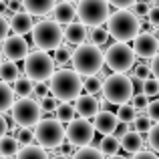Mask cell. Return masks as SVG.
I'll return each instance as SVG.
<instances>
[{"label":"cell","instance_id":"obj_1","mask_svg":"<svg viewBox=\"0 0 159 159\" xmlns=\"http://www.w3.org/2000/svg\"><path fill=\"white\" fill-rule=\"evenodd\" d=\"M48 85V95L54 97L58 103H70L81 95L83 79L73 69H58L52 73Z\"/></svg>","mask_w":159,"mask_h":159},{"label":"cell","instance_id":"obj_2","mask_svg":"<svg viewBox=\"0 0 159 159\" xmlns=\"http://www.w3.org/2000/svg\"><path fill=\"white\" fill-rule=\"evenodd\" d=\"M73 70L79 75V77H85V79H91V77H97L99 73L103 70L105 62H103V51L93 44H81L77 47V51H73Z\"/></svg>","mask_w":159,"mask_h":159},{"label":"cell","instance_id":"obj_3","mask_svg":"<svg viewBox=\"0 0 159 159\" xmlns=\"http://www.w3.org/2000/svg\"><path fill=\"white\" fill-rule=\"evenodd\" d=\"M139 20L131 14L129 10H119V12H111L107 20V34L115 39V43H123L129 44V40H133L139 34Z\"/></svg>","mask_w":159,"mask_h":159},{"label":"cell","instance_id":"obj_4","mask_svg":"<svg viewBox=\"0 0 159 159\" xmlns=\"http://www.w3.org/2000/svg\"><path fill=\"white\" fill-rule=\"evenodd\" d=\"M30 34H32V44L36 47V51H43V52L57 51L62 44V26L51 18L36 22L32 26Z\"/></svg>","mask_w":159,"mask_h":159},{"label":"cell","instance_id":"obj_5","mask_svg":"<svg viewBox=\"0 0 159 159\" xmlns=\"http://www.w3.org/2000/svg\"><path fill=\"white\" fill-rule=\"evenodd\" d=\"M103 99L109 103V105H127L131 101L133 87H131V79L127 75H109L107 79H103Z\"/></svg>","mask_w":159,"mask_h":159},{"label":"cell","instance_id":"obj_6","mask_svg":"<svg viewBox=\"0 0 159 159\" xmlns=\"http://www.w3.org/2000/svg\"><path fill=\"white\" fill-rule=\"evenodd\" d=\"M32 137H34L36 145L43 147L44 151H47V149H58L65 143V127H62L54 117L40 119L39 123L34 125Z\"/></svg>","mask_w":159,"mask_h":159},{"label":"cell","instance_id":"obj_7","mask_svg":"<svg viewBox=\"0 0 159 159\" xmlns=\"http://www.w3.org/2000/svg\"><path fill=\"white\" fill-rule=\"evenodd\" d=\"M75 10H77L79 22L85 28H101V24H105L111 16V8L105 0H81L75 6Z\"/></svg>","mask_w":159,"mask_h":159},{"label":"cell","instance_id":"obj_8","mask_svg":"<svg viewBox=\"0 0 159 159\" xmlns=\"http://www.w3.org/2000/svg\"><path fill=\"white\" fill-rule=\"evenodd\" d=\"M54 73V62L48 52L32 51L24 58V77L32 83H47Z\"/></svg>","mask_w":159,"mask_h":159},{"label":"cell","instance_id":"obj_9","mask_svg":"<svg viewBox=\"0 0 159 159\" xmlns=\"http://www.w3.org/2000/svg\"><path fill=\"white\" fill-rule=\"evenodd\" d=\"M103 62L105 66H109V70H113V75H127V70L135 66V54L129 44L113 43L103 52Z\"/></svg>","mask_w":159,"mask_h":159},{"label":"cell","instance_id":"obj_10","mask_svg":"<svg viewBox=\"0 0 159 159\" xmlns=\"http://www.w3.org/2000/svg\"><path fill=\"white\" fill-rule=\"evenodd\" d=\"M10 117L20 129H32L40 119H43V109H40L39 101L32 97L28 99H18L10 109Z\"/></svg>","mask_w":159,"mask_h":159},{"label":"cell","instance_id":"obj_11","mask_svg":"<svg viewBox=\"0 0 159 159\" xmlns=\"http://www.w3.org/2000/svg\"><path fill=\"white\" fill-rule=\"evenodd\" d=\"M65 139L75 151H77V149H83V147H89L95 139V129H93V125H91V121L75 117L65 127Z\"/></svg>","mask_w":159,"mask_h":159},{"label":"cell","instance_id":"obj_12","mask_svg":"<svg viewBox=\"0 0 159 159\" xmlns=\"http://www.w3.org/2000/svg\"><path fill=\"white\" fill-rule=\"evenodd\" d=\"M0 52H2V58L6 57L8 62H14V65H16L18 61H24V58L28 57L30 47H28V43H26V39H24V36L8 34V39L2 43Z\"/></svg>","mask_w":159,"mask_h":159},{"label":"cell","instance_id":"obj_13","mask_svg":"<svg viewBox=\"0 0 159 159\" xmlns=\"http://www.w3.org/2000/svg\"><path fill=\"white\" fill-rule=\"evenodd\" d=\"M133 54H135V58H153L155 54L159 52V43H157V36L153 34H145V32H141V34H137L135 39H133V47H131Z\"/></svg>","mask_w":159,"mask_h":159},{"label":"cell","instance_id":"obj_14","mask_svg":"<svg viewBox=\"0 0 159 159\" xmlns=\"http://www.w3.org/2000/svg\"><path fill=\"white\" fill-rule=\"evenodd\" d=\"M87 36H89V30L77 20L62 28V40L66 43V47H81V44H85Z\"/></svg>","mask_w":159,"mask_h":159},{"label":"cell","instance_id":"obj_15","mask_svg":"<svg viewBox=\"0 0 159 159\" xmlns=\"http://www.w3.org/2000/svg\"><path fill=\"white\" fill-rule=\"evenodd\" d=\"M75 113H77L81 119H93L95 115L99 113V101L97 97H91V95H79L75 99Z\"/></svg>","mask_w":159,"mask_h":159},{"label":"cell","instance_id":"obj_16","mask_svg":"<svg viewBox=\"0 0 159 159\" xmlns=\"http://www.w3.org/2000/svg\"><path fill=\"white\" fill-rule=\"evenodd\" d=\"M117 117H115V113H111V111H99L97 115L93 117V129L97 133H101L103 137L105 135H113V131H115V127H117Z\"/></svg>","mask_w":159,"mask_h":159},{"label":"cell","instance_id":"obj_17","mask_svg":"<svg viewBox=\"0 0 159 159\" xmlns=\"http://www.w3.org/2000/svg\"><path fill=\"white\" fill-rule=\"evenodd\" d=\"M75 18H77V10H75V4L73 2H58V4H54V8H52V18L57 24H70V22H75Z\"/></svg>","mask_w":159,"mask_h":159},{"label":"cell","instance_id":"obj_18","mask_svg":"<svg viewBox=\"0 0 159 159\" xmlns=\"http://www.w3.org/2000/svg\"><path fill=\"white\" fill-rule=\"evenodd\" d=\"M8 26L14 30V34L24 36L32 30L34 24H32V16H28L26 12H16V14H12L10 18H8Z\"/></svg>","mask_w":159,"mask_h":159},{"label":"cell","instance_id":"obj_19","mask_svg":"<svg viewBox=\"0 0 159 159\" xmlns=\"http://www.w3.org/2000/svg\"><path fill=\"white\" fill-rule=\"evenodd\" d=\"M52 0H24L22 2V12H26L28 16H47L48 12H52Z\"/></svg>","mask_w":159,"mask_h":159},{"label":"cell","instance_id":"obj_20","mask_svg":"<svg viewBox=\"0 0 159 159\" xmlns=\"http://www.w3.org/2000/svg\"><path fill=\"white\" fill-rule=\"evenodd\" d=\"M119 145H121V149H123L125 153L135 155V153L143 151L145 141H143V135H139V133H135V131H127V133H125V137L119 141Z\"/></svg>","mask_w":159,"mask_h":159},{"label":"cell","instance_id":"obj_21","mask_svg":"<svg viewBox=\"0 0 159 159\" xmlns=\"http://www.w3.org/2000/svg\"><path fill=\"white\" fill-rule=\"evenodd\" d=\"M20 79V69L18 65H14V62H4L0 65V83H4V85H14L16 81Z\"/></svg>","mask_w":159,"mask_h":159},{"label":"cell","instance_id":"obj_22","mask_svg":"<svg viewBox=\"0 0 159 159\" xmlns=\"http://www.w3.org/2000/svg\"><path fill=\"white\" fill-rule=\"evenodd\" d=\"M99 151H101L103 157H113V155H119L121 151V145H119V139H115L113 135H105L99 143Z\"/></svg>","mask_w":159,"mask_h":159},{"label":"cell","instance_id":"obj_23","mask_svg":"<svg viewBox=\"0 0 159 159\" xmlns=\"http://www.w3.org/2000/svg\"><path fill=\"white\" fill-rule=\"evenodd\" d=\"M20 151L18 143H16L14 137L10 135H4L2 139H0V157L4 159H10V157H16V153Z\"/></svg>","mask_w":159,"mask_h":159},{"label":"cell","instance_id":"obj_24","mask_svg":"<svg viewBox=\"0 0 159 159\" xmlns=\"http://www.w3.org/2000/svg\"><path fill=\"white\" fill-rule=\"evenodd\" d=\"M14 159H48V153L39 145H26V147H20Z\"/></svg>","mask_w":159,"mask_h":159},{"label":"cell","instance_id":"obj_25","mask_svg":"<svg viewBox=\"0 0 159 159\" xmlns=\"http://www.w3.org/2000/svg\"><path fill=\"white\" fill-rule=\"evenodd\" d=\"M77 117V113H75V107L73 103H58L57 111H54V119L58 121V123H70V121Z\"/></svg>","mask_w":159,"mask_h":159},{"label":"cell","instance_id":"obj_26","mask_svg":"<svg viewBox=\"0 0 159 159\" xmlns=\"http://www.w3.org/2000/svg\"><path fill=\"white\" fill-rule=\"evenodd\" d=\"M32 87H34L32 81H28L26 77H20L18 81L12 85V93H14V97H18V99H28L32 95Z\"/></svg>","mask_w":159,"mask_h":159},{"label":"cell","instance_id":"obj_27","mask_svg":"<svg viewBox=\"0 0 159 159\" xmlns=\"http://www.w3.org/2000/svg\"><path fill=\"white\" fill-rule=\"evenodd\" d=\"M12 105H14V93H12V87L0 83V115L6 113V111H10Z\"/></svg>","mask_w":159,"mask_h":159},{"label":"cell","instance_id":"obj_28","mask_svg":"<svg viewBox=\"0 0 159 159\" xmlns=\"http://www.w3.org/2000/svg\"><path fill=\"white\" fill-rule=\"evenodd\" d=\"M70 58H73V48L70 47H66V44H61V47L54 51V57H52V62H54V66H61V69H65L66 65L70 62Z\"/></svg>","mask_w":159,"mask_h":159},{"label":"cell","instance_id":"obj_29","mask_svg":"<svg viewBox=\"0 0 159 159\" xmlns=\"http://www.w3.org/2000/svg\"><path fill=\"white\" fill-rule=\"evenodd\" d=\"M131 127L133 129H129V131H135V133H139V135H143V133H149V129L153 127V123L149 121V117L145 115V113H137V117L131 123Z\"/></svg>","mask_w":159,"mask_h":159},{"label":"cell","instance_id":"obj_30","mask_svg":"<svg viewBox=\"0 0 159 159\" xmlns=\"http://www.w3.org/2000/svg\"><path fill=\"white\" fill-rule=\"evenodd\" d=\"M115 117H117V121L119 123H125V125H131L133 121H135V117H137V113H135V109H133L131 105H121L119 109H117V113H115Z\"/></svg>","mask_w":159,"mask_h":159},{"label":"cell","instance_id":"obj_31","mask_svg":"<svg viewBox=\"0 0 159 159\" xmlns=\"http://www.w3.org/2000/svg\"><path fill=\"white\" fill-rule=\"evenodd\" d=\"M87 39L91 40L89 44H93V47H103V44H107L109 43V34H107V30L105 28H91V32H89V36H87Z\"/></svg>","mask_w":159,"mask_h":159},{"label":"cell","instance_id":"obj_32","mask_svg":"<svg viewBox=\"0 0 159 159\" xmlns=\"http://www.w3.org/2000/svg\"><path fill=\"white\" fill-rule=\"evenodd\" d=\"M70 159H105V157L101 155V151H99L97 147L89 145V147L77 149V151L73 153V157H70Z\"/></svg>","mask_w":159,"mask_h":159},{"label":"cell","instance_id":"obj_33","mask_svg":"<svg viewBox=\"0 0 159 159\" xmlns=\"http://www.w3.org/2000/svg\"><path fill=\"white\" fill-rule=\"evenodd\" d=\"M83 89H85V95H91V97H95L97 93H101L103 81H101L99 77H91V79H87V81L83 83Z\"/></svg>","mask_w":159,"mask_h":159},{"label":"cell","instance_id":"obj_34","mask_svg":"<svg viewBox=\"0 0 159 159\" xmlns=\"http://www.w3.org/2000/svg\"><path fill=\"white\" fill-rule=\"evenodd\" d=\"M147 145L151 147V153L159 155V123H155L147 133Z\"/></svg>","mask_w":159,"mask_h":159},{"label":"cell","instance_id":"obj_35","mask_svg":"<svg viewBox=\"0 0 159 159\" xmlns=\"http://www.w3.org/2000/svg\"><path fill=\"white\" fill-rule=\"evenodd\" d=\"M159 93V83L155 81V79H147V81H143V87H141V95L143 97H147V99H151V97H155V95Z\"/></svg>","mask_w":159,"mask_h":159},{"label":"cell","instance_id":"obj_36","mask_svg":"<svg viewBox=\"0 0 159 159\" xmlns=\"http://www.w3.org/2000/svg\"><path fill=\"white\" fill-rule=\"evenodd\" d=\"M16 143H18V147H26V145H32V141H34V137H32V129H18L14 135Z\"/></svg>","mask_w":159,"mask_h":159},{"label":"cell","instance_id":"obj_37","mask_svg":"<svg viewBox=\"0 0 159 159\" xmlns=\"http://www.w3.org/2000/svg\"><path fill=\"white\" fill-rule=\"evenodd\" d=\"M133 77L139 79L141 83L151 79V69H149V62H137L135 69H133Z\"/></svg>","mask_w":159,"mask_h":159},{"label":"cell","instance_id":"obj_38","mask_svg":"<svg viewBox=\"0 0 159 159\" xmlns=\"http://www.w3.org/2000/svg\"><path fill=\"white\" fill-rule=\"evenodd\" d=\"M129 105L135 109V113H145V109H147V105H149V99L143 97L141 93L139 95H133L131 101H129Z\"/></svg>","mask_w":159,"mask_h":159},{"label":"cell","instance_id":"obj_39","mask_svg":"<svg viewBox=\"0 0 159 159\" xmlns=\"http://www.w3.org/2000/svg\"><path fill=\"white\" fill-rule=\"evenodd\" d=\"M145 115L149 117V121H151L153 125L159 123V99H153V101H149L147 109H145Z\"/></svg>","mask_w":159,"mask_h":159},{"label":"cell","instance_id":"obj_40","mask_svg":"<svg viewBox=\"0 0 159 159\" xmlns=\"http://www.w3.org/2000/svg\"><path fill=\"white\" fill-rule=\"evenodd\" d=\"M40 109H43V113H52L54 115V111H57V107H58V101L54 97H51V95H47L44 99H40Z\"/></svg>","mask_w":159,"mask_h":159},{"label":"cell","instance_id":"obj_41","mask_svg":"<svg viewBox=\"0 0 159 159\" xmlns=\"http://www.w3.org/2000/svg\"><path fill=\"white\" fill-rule=\"evenodd\" d=\"M32 95H34L36 99H44L48 95V85H47V83H34V87H32Z\"/></svg>","mask_w":159,"mask_h":159},{"label":"cell","instance_id":"obj_42","mask_svg":"<svg viewBox=\"0 0 159 159\" xmlns=\"http://www.w3.org/2000/svg\"><path fill=\"white\" fill-rule=\"evenodd\" d=\"M109 8H117V12L119 10H131V6H133V2L131 0H109Z\"/></svg>","mask_w":159,"mask_h":159},{"label":"cell","instance_id":"obj_43","mask_svg":"<svg viewBox=\"0 0 159 159\" xmlns=\"http://www.w3.org/2000/svg\"><path fill=\"white\" fill-rule=\"evenodd\" d=\"M147 22L151 24L153 28H159V6H151V8H149Z\"/></svg>","mask_w":159,"mask_h":159},{"label":"cell","instance_id":"obj_44","mask_svg":"<svg viewBox=\"0 0 159 159\" xmlns=\"http://www.w3.org/2000/svg\"><path fill=\"white\" fill-rule=\"evenodd\" d=\"M8 32H10V26H8V20L4 16H0V43L8 39Z\"/></svg>","mask_w":159,"mask_h":159},{"label":"cell","instance_id":"obj_45","mask_svg":"<svg viewBox=\"0 0 159 159\" xmlns=\"http://www.w3.org/2000/svg\"><path fill=\"white\" fill-rule=\"evenodd\" d=\"M149 69H151V75H153V79L159 83V52L155 54V57L151 58V62H149Z\"/></svg>","mask_w":159,"mask_h":159},{"label":"cell","instance_id":"obj_46","mask_svg":"<svg viewBox=\"0 0 159 159\" xmlns=\"http://www.w3.org/2000/svg\"><path fill=\"white\" fill-rule=\"evenodd\" d=\"M6 10L10 12V14H16V12H22V2H18V0H10V2L6 4Z\"/></svg>","mask_w":159,"mask_h":159},{"label":"cell","instance_id":"obj_47","mask_svg":"<svg viewBox=\"0 0 159 159\" xmlns=\"http://www.w3.org/2000/svg\"><path fill=\"white\" fill-rule=\"evenodd\" d=\"M131 159H159V155H155V153H151V151H147V149H143V151L135 153Z\"/></svg>","mask_w":159,"mask_h":159},{"label":"cell","instance_id":"obj_48","mask_svg":"<svg viewBox=\"0 0 159 159\" xmlns=\"http://www.w3.org/2000/svg\"><path fill=\"white\" fill-rule=\"evenodd\" d=\"M58 153H61V155H66V157H73V153H75V149L70 147L69 143H62L61 147H58Z\"/></svg>","mask_w":159,"mask_h":159},{"label":"cell","instance_id":"obj_49","mask_svg":"<svg viewBox=\"0 0 159 159\" xmlns=\"http://www.w3.org/2000/svg\"><path fill=\"white\" fill-rule=\"evenodd\" d=\"M6 133H8V121H6L4 115H0V139H2Z\"/></svg>","mask_w":159,"mask_h":159},{"label":"cell","instance_id":"obj_50","mask_svg":"<svg viewBox=\"0 0 159 159\" xmlns=\"http://www.w3.org/2000/svg\"><path fill=\"white\" fill-rule=\"evenodd\" d=\"M48 159H70V157H66V155H61V153H54L52 157H48Z\"/></svg>","mask_w":159,"mask_h":159},{"label":"cell","instance_id":"obj_51","mask_svg":"<svg viewBox=\"0 0 159 159\" xmlns=\"http://www.w3.org/2000/svg\"><path fill=\"white\" fill-rule=\"evenodd\" d=\"M107 159H127L125 155H113V157H107Z\"/></svg>","mask_w":159,"mask_h":159},{"label":"cell","instance_id":"obj_52","mask_svg":"<svg viewBox=\"0 0 159 159\" xmlns=\"http://www.w3.org/2000/svg\"><path fill=\"white\" fill-rule=\"evenodd\" d=\"M0 65H2V52H0Z\"/></svg>","mask_w":159,"mask_h":159},{"label":"cell","instance_id":"obj_53","mask_svg":"<svg viewBox=\"0 0 159 159\" xmlns=\"http://www.w3.org/2000/svg\"><path fill=\"white\" fill-rule=\"evenodd\" d=\"M157 43H159V39H157Z\"/></svg>","mask_w":159,"mask_h":159},{"label":"cell","instance_id":"obj_54","mask_svg":"<svg viewBox=\"0 0 159 159\" xmlns=\"http://www.w3.org/2000/svg\"><path fill=\"white\" fill-rule=\"evenodd\" d=\"M0 159H4V157H0Z\"/></svg>","mask_w":159,"mask_h":159}]
</instances>
